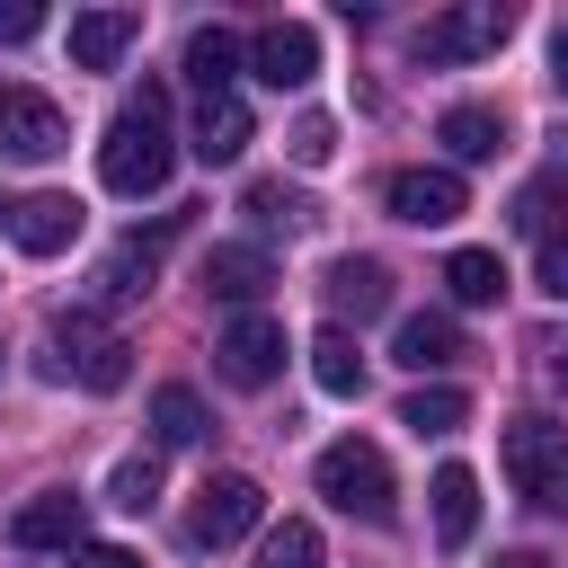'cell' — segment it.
<instances>
[{
    "instance_id": "d4e9b609",
    "label": "cell",
    "mask_w": 568,
    "mask_h": 568,
    "mask_svg": "<svg viewBox=\"0 0 568 568\" xmlns=\"http://www.w3.org/2000/svg\"><path fill=\"white\" fill-rule=\"evenodd\" d=\"M204 426H213V417H204V399H195L186 382H160V390H151V435H160V444H195Z\"/></svg>"
},
{
    "instance_id": "484cf974",
    "label": "cell",
    "mask_w": 568,
    "mask_h": 568,
    "mask_svg": "<svg viewBox=\"0 0 568 568\" xmlns=\"http://www.w3.org/2000/svg\"><path fill=\"white\" fill-rule=\"evenodd\" d=\"M257 568H320V524H311V515H284V524L257 541Z\"/></svg>"
},
{
    "instance_id": "e0dca14e",
    "label": "cell",
    "mask_w": 568,
    "mask_h": 568,
    "mask_svg": "<svg viewBox=\"0 0 568 568\" xmlns=\"http://www.w3.org/2000/svg\"><path fill=\"white\" fill-rule=\"evenodd\" d=\"M390 355L408 373H444V364H462V320L453 311H408L399 337H390Z\"/></svg>"
},
{
    "instance_id": "277c9868",
    "label": "cell",
    "mask_w": 568,
    "mask_h": 568,
    "mask_svg": "<svg viewBox=\"0 0 568 568\" xmlns=\"http://www.w3.org/2000/svg\"><path fill=\"white\" fill-rule=\"evenodd\" d=\"M44 373H53V382H80V390H124V382H133V346H124L98 311H62Z\"/></svg>"
},
{
    "instance_id": "e575fe53",
    "label": "cell",
    "mask_w": 568,
    "mask_h": 568,
    "mask_svg": "<svg viewBox=\"0 0 568 568\" xmlns=\"http://www.w3.org/2000/svg\"><path fill=\"white\" fill-rule=\"evenodd\" d=\"M497 568H550V559H541V550H506Z\"/></svg>"
},
{
    "instance_id": "ac0fdd59",
    "label": "cell",
    "mask_w": 568,
    "mask_h": 568,
    "mask_svg": "<svg viewBox=\"0 0 568 568\" xmlns=\"http://www.w3.org/2000/svg\"><path fill=\"white\" fill-rule=\"evenodd\" d=\"M328 311L337 320H382L390 311V266L382 257H337L328 266Z\"/></svg>"
},
{
    "instance_id": "f1b7e54d",
    "label": "cell",
    "mask_w": 568,
    "mask_h": 568,
    "mask_svg": "<svg viewBox=\"0 0 568 568\" xmlns=\"http://www.w3.org/2000/svg\"><path fill=\"white\" fill-rule=\"evenodd\" d=\"M284 142H293V169H328V160H337V124H328V115H302Z\"/></svg>"
},
{
    "instance_id": "ba28073f",
    "label": "cell",
    "mask_w": 568,
    "mask_h": 568,
    "mask_svg": "<svg viewBox=\"0 0 568 568\" xmlns=\"http://www.w3.org/2000/svg\"><path fill=\"white\" fill-rule=\"evenodd\" d=\"M382 204H390L399 222H417V231H444V222L470 213V186H462V169H390Z\"/></svg>"
},
{
    "instance_id": "ffe728a7",
    "label": "cell",
    "mask_w": 568,
    "mask_h": 568,
    "mask_svg": "<svg viewBox=\"0 0 568 568\" xmlns=\"http://www.w3.org/2000/svg\"><path fill=\"white\" fill-rule=\"evenodd\" d=\"M435 142H444L453 160H497V151H506V115H497V106H479V98H462V106H444Z\"/></svg>"
},
{
    "instance_id": "3957f363",
    "label": "cell",
    "mask_w": 568,
    "mask_h": 568,
    "mask_svg": "<svg viewBox=\"0 0 568 568\" xmlns=\"http://www.w3.org/2000/svg\"><path fill=\"white\" fill-rule=\"evenodd\" d=\"M311 479H320V497H328L337 515H355V524H390V515H399L390 462H382V444H364V435H337Z\"/></svg>"
},
{
    "instance_id": "30bf717a",
    "label": "cell",
    "mask_w": 568,
    "mask_h": 568,
    "mask_svg": "<svg viewBox=\"0 0 568 568\" xmlns=\"http://www.w3.org/2000/svg\"><path fill=\"white\" fill-rule=\"evenodd\" d=\"M248 71H257L266 89H302V80L320 71V27H302V18H266V27L248 36Z\"/></svg>"
},
{
    "instance_id": "8992f818",
    "label": "cell",
    "mask_w": 568,
    "mask_h": 568,
    "mask_svg": "<svg viewBox=\"0 0 568 568\" xmlns=\"http://www.w3.org/2000/svg\"><path fill=\"white\" fill-rule=\"evenodd\" d=\"M266 524V488L248 479V470H213L204 488H195V506H186V550H231L240 532H257Z\"/></svg>"
},
{
    "instance_id": "f546056e",
    "label": "cell",
    "mask_w": 568,
    "mask_h": 568,
    "mask_svg": "<svg viewBox=\"0 0 568 568\" xmlns=\"http://www.w3.org/2000/svg\"><path fill=\"white\" fill-rule=\"evenodd\" d=\"M36 27H44V9H36V0H0V44H27Z\"/></svg>"
},
{
    "instance_id": "2e32d148",
    "label": "cell",
    "mask_w": 568,
    "mask_h": 568,
    "mask_svg": "<svg viewBox=\"0 0 568 568\" xmlns=\"http://www.w3.org/2000/svg\"><path fill=\"white\" fill-rule=\"evenodd\" d=\"M195 284H204L213 302H257V293L275 284V266H266V248H248V240H222V248H204Z\"/></svg>"
},
{
    "instance_id": "d6a6232c",
    "label": "cell",
    "mask_w": 568,
    "mask_h": 568,
    "mask_svg": "<svg viewBox=\"0 0 568 568\" xmlns=\"http://www.w3.org/2000/svg\"><path fill=\"white\" fill-rule=\"evenodd\" d=\"M541 373L568 390V328H550V337H541Z\"/></svg>"
},
{
    "instance_id": "d6986e66",
    "label": "cell",
    "mask_w": 568,
    "mask_h": 568,
    "mask_svg": "<svg viewBox=\"0 0 568 568\" xmlns=\"http://www.w3.org/2000/svg\"><path fill=\"white\" fill-rule=\"evenodd\" d=\"M426 497H435V541H444V550H462V541L479 532V470H462V462H444Z\"/></svg>"
},
{
    "instance_id": "7c38bea8",
    "label": "cell",
    "mask_w": 568,
    "mask_h": 568,
    "mask_svg": "<svg viewBox=\"0 0 568 568\" xmlns=\"http://www.w3.org/2000/svg\"><path fill=\"white\" fill-rule=\"evenodd\" d=\"M178 240V213H160L151 231H133V240H115V257L98 266V293L106 302H142L151 293V275H160V248Z\"/></svg>"
},
{
    "instance_id": "836d02e7",
    "label": "cell",
    "mask_w": 568,
    "mask_h": 568,
    "mask_svg": "<svg viewBox=\"0 0 568 568\" xmlns=\"http://www.w3.org/2000/svg\"><path fill=\"white\" fill-rule=\"evenodd\" d=\"M550 89H559V98H568V27H559V36H550Z\"/></svg>"
},
{
    "instance_id": "6da1fadb",
    "label": "cell",
    "mask_w": 568,
    "mask_h": 568,
    "mask_svg": "<svg viewBox=\"0 0 568 568\" xmlns=\"http://www.w3.org/2000/svg\"><path fill=\"white\" fill-rule=\"evenodd\" d=\"M169 169H178V142H169V89L142 80V98H124L115 124H106V142H98V178H106V195H160Z\"/></svg>"
},
{
    "instance_id": "5b68a950",
    "label": "cell",
    "mask_w": 568,
    "mask_h": 568,
    "mask_svg": "<svg viewBox=\"0 0 568 568\" xmlns=\"http://www.w3.org/2000/svg\"><path fill=\"white\" fill-rule=\"evenodd\" d=\"M515 36V9L506 0H462V9H435L417 36H408V53L417 62H479V53H497Z\"/></svg>"
},
{
    "instance_id": "d590c367",
    "label": "cell",
    "mask_w": 568,
    "mask_h": 568,
    "mask_svg": "<svg viewBox=\"0 0 568 568\" xmlns=\"http://www.w3.org/2000/svg\"><path fill=\"white\" fill-rule=\"evenodd\" d=\"M0 222H9V204H0Z\"/></svg>"
},
{
    "instance_id": "9a60e30c",
    "label": "cell",
    "mask_w": 568,
    "mask_h": 568,
    "mask_svg": "<svg viewBox=\"0 0 568 568\" xmlns=\"http://www.w3.org/2000/svg\"><path fill=\"white\" fill-rule=\"evenodd\" d=\"M9 240L27 257H62L80 240V204L71 195H27V204H9Z\"/></svg>"
},
{
    "instance_id": "7a4b0ae2",
    "label": "cell",
    "mask_w": 568,
    "mask_h": 568,
    "mask_svg": "<svg viewBox=\"0 0 568 568\" xmlns=\"http://www.w3.org/2000/svg\"><path fill=\"white\" fill-rule=\"evenodd\" d=\"M497 462H506V479H515L524 506L568 515V426H559V417H506Z\"/></svg>"
},
{
    "instance_id": "4dcf8cb0",
    "label": "cell",
    "mask_w": 568,
    "mask_h": 568,
    "mask_svg": "<svg viewBox=\"0 0 568 568\" xmlns=\"http://www.w3.org/2000/svg\"><path fill=\"white\" fill-rule=\"evenodd\" d=\"M532 275H541L550 302H568V240H541V266H532Z\"/></svg>"
},
{
    "instance_id": "1f68e13d",
    "label": "cell",
    "mask_w": 568,
    "mask_h": 568,
    "mask_svg": "<svg viewBox=\"0 0 568 568\" xmlns=\"http://www.w3.org/2000/svg\"><path fill=\"white\" fill-rule=\"evenodd\" d=\"M71 568H142V559H133L124 541H80V550H71Z\"/></svg>"
},
{
    "instance_id": "9c48e42d",
    "label": "cell",
    "mask_w": 568,
    "mask_h": 568,
    "mask_svg": "<svg viewBox=\"0 0 568 568\" xmlns=\"http://www.w3.org/2000/svg\"><path fill=\"white\" fill-rule=\"evenodd\" d=\"M71 142V124H62V106L44 98V89H0V160H53Z\"/></svg>"
},
{
    "instance_id": "7402d4cb",
    "label": "cell",
    "mask_w": 568,
    "mask_h": 568,
    "mask_svg": "<svg viewBox=\"0 0 568 568\" xmlns=\"http://www.w3.org/2000/svg\"><path fill=\"white\" fill-rule=\"evenodd\" d=\"M444 293H453L462 311L497 302V293H506V257H497V248H453V257H444Z\"/></svg>"
},
{
    "instance_id": "52a82bcc",
    "label": "cell",
    "mask_w": 568,
    "mask_h": 568,
    "mask_svg": "<svg viewBox=\"0 0 568 568\" xmlns=\"http://www.w3.org/2000/svg\"><path fill=\"white\" fill-rule=\"evenodd\" d=\"M213 373H222L231 390H266V382L284 373V320H266V311H240V320L213 337Z\"/></svg>"
},
{
    "instance_id": "4fadbf2b",
    "label": "cell",
    "mask_w": 568,
    "mask_h": 568,
    "mask_svg": "<svg viewBox=\"0 0 568 568\" xmlns=\"http://www.w3.org/2000/svg\"><path fill=\"white\" fill-rule=\"evenodd\" d=\"M133 36H142V9H80L62 44H71V71H115Z\"/></svg>"
},
{
    "instance_id": "4316f807",
    "label": "cell",
    "mask_w": 568,
    "mask_h": 568,
    "mask_svg": "<svg viewBox=\"0 0 568 568\" xmlns=\"http://www.w3.org/2000/svg\"><path fill=\"white\" fill-rule=\"evenodd\" d=\"M248 213H257L266 231H302V222H311V195L284 186V178H257V186H248Z\"/></svg>"
},
{
    "instance_id": "5bb4252c",
    "label": "cell",
    "mask_w": 568,
    "mask_h": 568,
    "mask_svg": "<svg viewBox=\"0 0 568 568\" xmlns=\"http://www.w3.org/2000/svg\"><path fill=\"white\" fill-rule=\"evenodd\" d=\"M248 142H257V124H248L240 89H222V98H195V160H204V169H231Z\"/></svg>"
},
{
    "instance_id": "603a6c76",
    "label": "cell",
    "mask_w": 568,
    "mask_h": 568,
    "mask_svg": "<svg viewBox=\"0 0 568 568\" xmlns=\"http://www.w3.org/2000/svg\"><path fill=\"white\" fill-rule=\"evenodd\" d=\"M311 382H320L328 399H355V390H364V355H355L346 328H320V337H311Z\"/></svg>"
},
{
    "instance_id": "44dd1931",
    "label": "cell",
    "mask_w": 568,
    "mask_h": 568,
    "mask_svg": "<svg viewBox=\"0 0 568 568\" xmlns=\"http://www.w3.org/2000/svg\"><path fill=\"white\" fill-rule=\"evenodd\" d=\"M231 71H240V36H231V27H195V36H186V80H195V98H222Z\"/></svg>"
},
{
    "instance_id": "8fae6325",
    "label": "cell",
    "mask_w": 568,
    "mask_h": 568,
    "mask_svg": "<svg viewBox=\"0 0 568 568\" xmlns=\"http://www.w3.org/2000/svg\"><path fill=\"white\" fill-rule=\"evenodd\" d=\"M9 541H18V550H80V541H89V506H80L71 488H44V497H27V506L9 515Z\"/></svg>"
},
{
    "instance_id": "83f0119b",
    "label": "cell",
    "mask_w": 568,
    "mask_h": 568,
    "mask_svg": "<svg viewBox=\"0 0 568 568\" xmlns=\"http://www.w3.org/2000/svg\"><path fill=\"white\" fill-rule=\"evenodd\" d=\"M151 497H160V462H151V453H124V462L106 470V506H124V515H142Z\"/></svg>"
},
{
    "instance_id": "cb8c5ba5",
    "label": "cell",
    "mask_w": 568,
    "mask_h": 568,
    "mask_svg": "<svg viewBox=\"0 0 568 568\" xmlns=\"http://www.w3.org/2000/svg\"><path fill=\"white\" fill-rule=\"evenodd\" d=\"M462 417H470V399H462L453 382H417V390L399 399V426H408V435H462Z\"/></svg>"
}]
</instances>
